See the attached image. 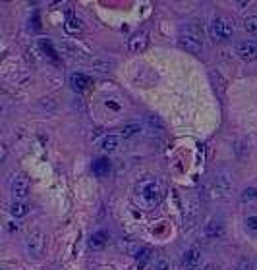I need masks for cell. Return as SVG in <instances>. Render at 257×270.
Listing matches in <instances>:
<instances>
[{"mask_svg":"<svg viewBox=\"0 0 257 270\" xmlns=\"http://www.w3.org/2000/svg\"><path fill=\"white\" fill-rule=\"evenodd\" d=\"M165 199V185L157 176H143L133 185V203L143 210H153Z\"/></svg>","mask_w":257,"mask_h":270,"instance_id":"obj_1","label":"cell"},{"mask_svg":"<svg viewBox=\"0 0 257 270\" xmlns=\"http://www.w3.org/2000/svg\"><path fill=\"white\" fill-rule=\"evenodd\" d=\"M209 33L217 41H224V39H230L234 35V23L224 16H215L209 23Z\"/></svg>","mask_w":257,"mask_h":270,"instance_id":"obj_2","label":"cell"},{"mask_svg":"<svg viewBox=\"0 0 257 270\" xmlns=\"http://www.w3.org/2000/svg\"><path fill=\"white\" fill-rule=\"evenodd\" d=\"M178 44L192 54H199L201 48H203V43H201V35L199 33H192V31H186V33H180L178 37Z\"/></svg>","mask_w":257,"mask_h":270,"instance_id":"obj_3","label":"cell"},{"mask_svg":"<svg viewBox=\"0 0 257 270\" xmlns=\"http://www.w3.org/2000/svg\"><path fill=\"white\" fill-rule=\"evenodd\" d=\"M29 189H31V183H29V178L26 174H18L12 182V195L16 201H24L29 195Z\"/></svg>","mask_w":257,"mask_h":270,"instance_id":"obj_4","label":"cell"},{"mask_svg":"<svg viewBox=\"0 0 257 270\" xmlns=\"http://www.w3.org/2000/svg\"><path fill=\"white\" fill-rule=\"evenodd\" d=\"M236 54L240 60L255 62L257 60V43L255 41H242L236 44Z\"/></svg>","mask_w":257,"mask_h":270,"instance_id":"obj_5","label":"cell"},{"mask_svg":"<svg viewBox=\"0 0 257 270\" xmlns=\"http://www.w3.org/2000/svg\"><path fill=\"white\" fill-rule=\"evenodd\" d=\"M199 264H201V249L194 245V247H190L186 253H184V257H182V268L184 270H197L199 268Z\"/></svg>","mask_w":257,"mask_h":270,"instance_id":"obj_6","label":"cell"},{"mask_svg":"<svg viewBox=\"0 0 257 270\" xmlns=\"http://www.w3.org/2000/svg\"><path fill=\"white\" fill-rule=\"evenodd\" d=\"M147 46H149V35H147L145 31H139V33L132 35L130 43H128V48H130L133 54L145 53V51H147Z\"/></svg>","mask_w":257,"mask_h":270,"instance_id":"obj_7","label":"cell"},{"mask_svg":"<svg viewBox=\"0 0 257 270\" xmlns=\"http://www.w3.org/2000/svg\"><path fill=\"white\" fill-rule=\"evenodd\" d=\"M27 251L31 253L33 257H39L41 253H43V247H44V237L43 234L39 232V230H35V232H31L29 234V237H27Z\"/></svg>","mask_w":257,"mask_h":270,"instance_id":"obj_8","label":"cell"},{"mask_svg":"<svg viewBox=\"0 0 257 270\" xmlns=\"http://www.w3.org/2000/svg\"><path fill=\"white\" fill-rule=\"evenodd\" d=\"M70 85L74 91H85L91 85V78L81 73V71H74L70 76Z\"/></svg>","mask_w":257,"mask_h":270,"instance_id":"obj_9","label":"cell"},{"mask_svg":"<svg viewBox=\"0 0 257 270\" xmlns=\"http://www.w3.org/2000/svg\"><path fill=\"white\" fill-rule=\"evenodd\" d=\"M205 235L209 239H219L224 235V224L221 220H209V224H205Z\"/></svg>","mask_w":257,"mask_h":270,"instance_id":"obj_10","label":"cell"},{"mask_svg":"<svg viewBox=\"0 0 257 270\" xmlns=\"http://www.w3.org/2000/svg\"><path fill=\"white\" fill-rule=\"evenodd\" d=\"M108 243V234L107 232H95V234L91 235V239H89V247L93 249V251H99V249H103L105 245Z\"/></svg>","mask_w":257,"mask_h":270,"instance_id":"obj_11","label":"cell"},{"mask_svg":"<svg viewBox=\"0 0 257 270\" xmlns=\"http://www.w3.org/2000/svg\"><path fill=\"white\" fill-rule=\"evenodd\" d=\"M93 174L97 178H107L110 174V160L108 158H99L93 162Z\"/></svg>","mask_w":257,"mask_h":270,"instance_id":"obj_12","label":"cell"},{"mask_svg":"<svg viewBox=\"0 0 257 270\" xmlns=\"http://www.w3.org/2000/svg\"><path fill=\"white\" fill-rule=\"evenodd\" d=\"M215 189L219 191V195H224V193L230 189V180L224 174L215 176Z\"/></svg>","mask_w":257,"mask_h":270,"instance_id":"obj_13","label":"cell"},{"mask_svg":"<svg viewBox=\"0 0 257 270\" xmlns=\"http://www.w3.org/2000/svg\"><path fill=\"white\" fill-rule=\"evenodd\" d=\"M149 261H151V249H147V247L139 249V251H137V257H135V264H137V268L143 270L147 264H149Z\"/></svg>","mask_w":257,"mask_h":270,"instance_id":"obj_14","label":"cell"},{"mask_svg":"<svg viewBox=\"0 0 257 270\" xmlns=\"http://www.w3.org/2000/svg\"><path fill=\"white\" fill-rule=\"evenodd\" d=\"M139 131H142V126H139V124H135V122L126 124L124 128L120 130V137H124V139H130V137H133V135H137Z\"/></svg>","mask_w":257,"mask_h":270,"instance_id":"obj_15","label":"cell"},{"mask_svg":"<svg viewBox=\"0 0 257 270\" xmlns=\"http://www.w3.org/2000/svg\"><path fill=\"white\" fill-rule=\"evenodd\" d=\"M147 124H149L151 130H155L157 133L165 131V122L160 120V116H157V114H147Z\"/></svg>","mask_w":257,"mask_h":270,"instance_id":"obj_16","label":"cell"},{"mask_svg":"<svg viewBox=\"0 0 257 270\" xmlns=\"http://www.w3.org/2000/svg\"><path fill=\"white\" fill-rule=\"evenodd\" d=\"M66 31H68V33H72V35H78V33L81 31L80 19L76 18L74 14H70V16H68V19H66Z\"/></svg>","mask_w":257,"mask_h":270,"instance_id":"obj_17","label":"cell"},{"mask_svg":"<svg viewBox=\"0 0 257 270\" xmlns=\"http://www.w3.org/2000/svg\"><path fill=\"white\" fill-rule=\"evenodd\" d=\"M10 212H12V216H16V218L26 216L27 212H29V205H26L24 201H16V203L12 205V209H10Z\"/></svg>","mask_w":257,"mask_h":270,"instance_id":"obj_18","label":"cell"},{"mask_svg":"<svg viewBox=\"0 0 257 270\" xmlns=\"http://www.w3.org/2000/svg\"><path fill=\"white\" fill-rule=\"evenodd\" d=\"M91 66H93V70L105 73V71H110V68H112L114 64L110 60H105V58H95V60H91Z\"/></svg>","mask_w":257,"mask_h":270,"instance_id":"obj_19","label":"cell"},{"mask_svg":"<svg viewBox=\"0 0 257 270\" xmlns=\"http://www.w3.org/2000/svg\"><path fill=\"white\" fill-rule=\"evenodd\" d=\"M62 51L66 54H70L72 58H80V60H85V56H83V51L81 48H78V46H74V44L70 43H62Z\"/></svg>","mask_w":257,"mask_h":270,"instance_id":"obj_20","label":"cell"},{"mask_svg":"<svg viewBox=\"0 0 257 270\" xmlns=\"http://www.w3.org/2000/svg\"><path fill=\"white\" fill-rule=\"evenodd\" d=\"M244 29L251 37H257V16H248L244 19Z\"/></svg>","mask_w":257,"mask_h":270,"instance_id":"obj_21","label":"cell"},{"mask_svg":"<svg viewBox=\"0 0 257 270\" xmlns=\"http://www.w3.org/2000/svg\"><path fill=\"white\" fill-rule=\"evenodd\" d=\"M118 135H107L105 139H103V149L107 151V153H112V151H116V147H118Z\"/></svg>","mask_w":257,"mask_h":270,"instance_id":"obj_22","label":"cell"},{"mask_svg":"<svg viewBox=\"0 0 257 270\" xmlns=\"http://www.w3.org/2000/svg\"><path fill=\"white\" fill-rule=\"evenodd\" d=\"M242 201H244V203H253V201H257V189L255 187H248V189H244V193H242Z\"/></svg>","mask_w":257,"mask_h":270,"instance_id":"obj_23","label":"cell"},{"mask_svg":"<svg viewBox=\"0 0 257 270\" xmlns=\"http://www.w3.org/2000/svg\"><path fill=\"white\" fill-rule=\"evenodd\" d=\"M236 270H253V262L249 261V259H242V261L238 262Z\"/></svg>","mask_w":257,"mask_h":270,"instance_id":"obj_24","label":"cell"},{"mask_svg":"<svg viewBox=\"0 0 257 270\" xmlns=\"http://www.w3.org/2000/svg\"><path fill=\"white\" fill-rule=\"evenodd\" d=\"M155 270H170V264L167 259H160L157 264H155Z\"/></svg>","mask_w":257,"mask_h":270,"instance_id":"obj_25","label":"cell"},{"mask_svg":"<svg viewBox=\"0 0 257 270\" xmlns=\"http://www.w3.org/2000/svg\"><path fill=\"white\" fill-rule=\"evenodd\" d=\"M246 226H248L249 230H257V216L246 218Z\"/></svg>","mask_w":257,"mask_h":270,"instance_id":"obj_26","label":"cell"}]
</instances>
